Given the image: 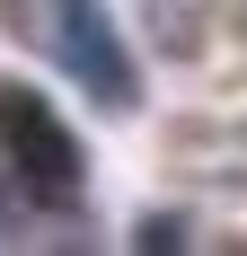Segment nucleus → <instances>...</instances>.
Returning <instances> with one entry per match:
<instances>
[{
  "label": "nucleus",
  "mask_w": 247,
  "mask_h": 256,
  "mask_svg": "<svg viewBox=\"0 0 247 256\" xmlns=\"http://www.w3.org/2000/svg\"><path fill=\"white\" fill-rule=\"evenodd\" d=\"M0 159L18 168V186L36 204H80L88 194V150L80 132L53 115V98H36L26 80H0Z\"/></svg>",
  "instance_id": "nucleus-1"
},
{
  "label": "nucleus",
  "mask_w": 247,
  "mask_h": 256,
  "mask_svg": "<svg viewBox=\"0 0 247 256\" xmlns=\"http://www.w3.org/2000/svg\"><path fill=\"white\" fill-rule=\"evenodd\" d=\"M53 53H62V71H71L98 106H115V115L142 106V71H132L124 26H115L106 0H53Z\"/></svg>",
  "instance_id": "nucleus-2"
},
{
  "label": "nucleus",
  "mask_w": 247,
  "mask_h": 256,
  "mask_svg": "<svg viewBox=\"0 0 247 256\" xmlns=\"http://www.w3.org/2000/svg\"><path fill=\"white\" fill-rule=\"evenodd\" d=\"M142 18H150V44H159V53H194L212 0H142Z\"/></svg>",
  "instance_id": "nucleus-3"
},
{
  "label": "nucleus",
  "mask_w": 247,
  "mask_h": 256,
  "mask_svg": "<svg viewBox=\"0 0 247 256\" xmlns=\"http://www.w3.org/2000/svg\"><path fill=\"white\" fill-rule=\"evenodd\" d=\"M142 248H186V221H176V212H159V221H142Z\"/></svg>",
  "instance_id": "nucleus-4"
},
{
  "label": "nucleus",
  "mask_w": 247,
  "mask_h": 256,
  "mask_svg": "<svg viewBox=\"0 0 247 256\" xmlns=\"http://www.w3.org/2000/svg\"><path fill=\"white\" fill-rule=\"evenodd\" d=\"M0 230H9V212H0Z\"/></svg>",
  "instance_id": "nucleus-5"
}]
</instances>
